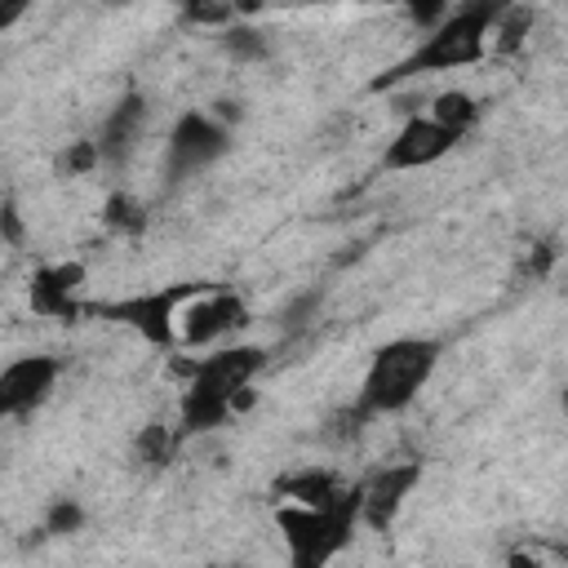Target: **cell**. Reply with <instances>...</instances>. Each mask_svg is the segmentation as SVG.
Masks as SVG:
<instances>
[{
    "label": "cell",
    "instance_id": "obj_20",
    "mask_svg": "<svg viewBox=\"0 0 568 568\" xmlns=\"http://www.w3.org/2000/svg\"><path fill=\"white\" fill-rule=\"evenodd\" d=\"M80 524H84V506H80V501H71V497H58V501L44 510V532H53V537L75 532Z\"/></svg>",
    "mask_w": 568,
    "mask_h": 568
},
{
    "label": "cell",
    "instance_id": "obj_13",
    "mask_svg": "<svg viewBox=\"0 0 568 568\" xmlns=\"http://www.w3.org/2000/svg\"><path fill=\"white\" fill-rule=\"evenodd\" d=\"M351 484H342L333 470H320V466H302V470H288L271 484V497L275 501H297V506H333L346 497Z\"/></svg>",
    "mask_w": 568,
    "mask_h": 568
},
{
    "label": "cell",
    "instance_id": "obj_11",
    "mask_svg": "<svg viewBox=\"0 0 568 568\" xmlns=\"http://www.w3.org/2000/svg\"><path fill=\"white\" fill-rule=\"evenodd\" d=\"M80 284H84V262H44V266H36L31 288H27L31 311L44 315V320H62V324L80 320L84 315V306L75 302Z\"/></svg>",
    "mask_w": 568,
    "mask_h": 568
},
{
    "label": "cell",
    "instance_id": "obj_26",
    "mask_svg": "<svg viewBox=\"0 0 568 568\" xmlns=\"http://www.w3.org/2000/svg\"><path fill=\"white\" fill-rule=\"evenodd\" d=\"M0 222H4V244H22V217H18V204L13 200H4Z\"/></svg>",
    "mask_w": 568,
    "mask_h": 568
},
{
    "label": "cell",
    "instance_id": "obj_12",
    "mask_svg": "<svg viewBox=\"0 0 568 568\" xmlns=\"http://www.w3.org/2000/svg\"><path fill=\"white\" fill-rule=\"evenodd\" d=\"M142 129H146V98H142V93H124V98L106 111V120H102V129H98L102 164H106V169H120V164L133 155V146L142 142Z\"/></svg>",
    "mask_w": 568,
    "mask_h": 568
},
{
    "label": "cell",
    "instance_id": "obj_10",
    "mask_svg": "<svg viewBox=\"0 0 568 568\" xmlns=\"http://www.w3.org/2000/svg\"><path fill=\"white\" fill-rule=\"evenodd\" d=\"M417 484H422V462H390L377 475H368L364 479L359 524H368L373 532H386L395 524V515L404 510V501L413 497Z\"/></svg>",
    "mask_w": 568,
    "mask_h": 568
},
{
    "label": "cell",
    "instance_id": "obj_22",
    "mask_svg": "<svg viewBox=\"0 0 568 568\" xmlns=\"http://www.w3.org/2000/svg\"><path fill=\"white\" fill-rule=\"evenodd\" d=\"M382 4H399L408 13V22L422 27V31H430L448 18V0H382Z\"/></svg>",
    "mask_w": 568,
    "mask_h": 568
},
{
    "label": "cell",
    "instance_id": "obj_17",
    "mask_svg": "<svg viewBox=\"0 0 568 568\" xmlns=\"http://www.w3.org/2000/svg\"><path fill=\"white\" fill-rule=\"evenodd\" d=\"M178 444H182V430H173L164 422H151V426H142V435L133 444V457L146 462V466H164L178 453Z\"/></svg>",
    "mask_w": 568,
    "mask_h": 568
},
{
    "label": "cell",
    "instance_id": "obj_9",
    "mask_svg": "<svg viewBox=\"0 0 568 568\" xmlns=\"http://www.w3.org/2000/svg\"><path fill=\"white\" fill-rule=\"evenodd\" d=\"M457 142H462V138L448 133L430 111H426V115H408V120L395 129V138L386 142L382 164H386V169H426V164H439Z\"/></svg>",
    "mask_w": 568,
    "mask_h": 568
},
{
    "label": "cell",
    "instance_id": "obj_6",
    "mask_svg": "<svg viewBox=\"0 0 568 568\" xmlns=\"http://www.w3.org/2000/svg\"><path fill=\"white\" fill-rule=\"evenodd\" d=\"M244 324H248V306L240 302V293L204 284L200 293L186 297V306L178 315V337H182L178 351H186V346H217L222 337H231Z\"/></svg>",
    "mask_w": 568,
    "mask_h": 568
},
{
    "label": "cell",
    "instance_id": "obj_28",
    "mask_svg": "<svg viewBox=\"0 0 568 568\" xmlns=\"http://www.w3.org/2000/svg\"><path fill=\"white\" fill-rule=\"evenodd\" d=\"M106 4H129V0H106Z\"/></svg>",
    "mask_w": 568,
    "mask_h": 568
},
{
    "label": "cell",
    "instance_id": "obj_1",
    "mask_svg": "<svg viewBox=\"0 0 568 568\" xmlns=\"http://www.w3.org/2000/svg\"><path fill=\"white\" fill-rule=\"evenodd\" d=\"M266 346H217L213 355L182 359L169 355V373L186 382L178 399V430L200 435L213 426H226L235 417V395L266 368Z\"/></svg>",
    "mask_w": 568,
    "mask_h": 568
},
{
    "label": "cell",
    "instance_id": "obj_18",
    "mask_svg": "<svg viewBox=\"0 0 568 568\" xmlns=\"http://www.w3.org/2000/svg\"><path fill=\"white\" fill-rule=\"evenodd\" d=\"M102 222H106L111 231H120V235H138V231L146 226V209H142L129 191H111L106 204H102Z\"/></svg>",
    "mask_w": 568,
    "mask_h": 568
},
{
    "label": "cell",
    "instance_id": "obj_23",
    "mask_svg": "<svg viewBox=\"0 0 568 568\" xmlns=\"http://www.w3.org/2000/svg\"><path fill=\"white\" fill-rule=\"evenodd\" d=\"M550 262H555V244H532V253L524 257V275H532V280H546V271H550Z\"/></svg>",
    "mask_w": 568,
    "mask_h": 568
},
{
    "label": "cell",
    "instance_id": "obj_21",
    "mask_svg": "<svg viewBox=\"0 0 568 568\" xmlns=\"http://www.w3.org/2000/svg\"><path fill=\"white\" fill-rule=\"evenodd\" d=\"M58 164H62V173H71V178H80V173H93V169L102 164L98 138H80V142H71V146H67V155H62Z\"/></svg>",
    "mask_w": 568,
    "mask_h": 568
},
{
    "label": "cell",
    "instance_id": "obj_19",
    "mask_svg": "<svg viewBox=\"0 0 568 568\" xmlns=\"http://www.w3.org/2000/svg\"><path fill=\"white\" fill-rule=\"evenodd\" d=\"M186 22L226 31L231 22H240V9H235V0H186Z\"/></svg>",
    "mask_w": 568,
    "mask_h": 568
},
{
    "label": "cell",
    "instance_id": "obj_15",
    "mask_svg": "<svg viewBox=\"0 0 568 568\" xmlns=\"http://www.w3.org/2000/svg\"><path fill=\"white\" fill-rule=\"evenodd\" d=\"M528 31H532V13L524 9V4H506L501 9V18H497V27H493V40H488V53L493 58H510V53H519L524 49V40H528Z\"/></svg>",
    "mask_w": 568,
    "mask_h": 568
},
{
    "label": "cell",
    "instance_id": "obj_8",
    "mask_svg": "<svg viewBox=\"0 0 568 568\" xmlns=\"http://www.w3.org/2000/svg\"><path fill=\"white\" fill-rule=\"evenodd\" d=\"M62 377V359L53 355H18L0 373V417H27L36 413Z\"/></svg>",
    "mask_w": 568,
    "mask_h": 568
},
{
    "label": "cell",
    "instance_id": "obj_3",
    "mask_svg": "<svg viewBox=\"0 0 568 568\" xmlns=\"http://www.w3.org/2000/svg\"><path fill=\"white\" fill-rule=\"evenodd\" d=\"M444 346L435 337H395L386 346H377L364 382H359V404L368 417L382 413H399L417 399V390L435 377Z\"/></svg>",
    "mask_w": 568,
    "mask_h": 568
},
{
    "label": "cell",
    "instance_id": "obj_25",
    "mask_svg": "<svg viewBox=\"0 0 568 568\" xmlns=\"http://www.w3.org/2000/svg\"><path fill=\"white\" fill-rule=\"evenodd\" d=\"M31 4H36V0H0V31H13Z\"/></svg>",
    "mask_w": 568,
    "mask_h": 568
},
{
    "label": "cell",
    "instance_id": "obj_4",
    "mask_svg": "<svg viewBox=\"0 0 568 568\" xmlns=\"http://www.w3.org/2000/svg\"><path fill=\"white\" fill-rule=\"evenodd\" d=\"M364 506V484H351L342 501L333 506H297V501H275V528L284 532L288 559L297 568H320L328 564L355 532Z\"/></svg>",
    "mask_w": 568,
    "mask_h": 568
},
{
    "label": "cell",
    "instance_id": "obj_24",
    "mask_svg": "<svg viewBox=\"0 0 568 568\" xmlns=\"http://www.w3.org/2000/svg\"><path fill=\"white\" fill-rule=\"evenodd\" d=\"M315 306H320V293H302L288 311H280V324H284V328H297V324H306V315H311Z\"/></svg>",
    "mask_w": 568,
    "mask_h": 568
},
{
    "label": "cell",
    "instance_id": "obj_7",
    "mask_svg": "<svg viewBox=\"0 0 568 568\" xmlns=\"http://www.w3.org/2000/svg\"><path fill=\"white\" fill-rule=\"evenodd\" d=\"M226 151H231V124L217 120L213 111H186L169 133V178L182 182L209 169L213 160H222Z\"/></svg>",
    "mask_w": 568,
    "mask_h": 568
},
{
    "label": "cell",
    "instance_id": "obj_5",
    "mask_svg": "<svg viewBox=\"0 0 568 568\" xmlns=\"http://www.w3.org/2000/svg\"><path fill=\"white\" fill-rule=\"evenodd\" d=\"M204 284L200 280H186V284H164V288H151V293H133V297H120V302H93L84 306L89 315H102L111 324H124L133 328L142 342H151L155 351H178L182 337H178V315L186 306L191 293H200Z\"/></svg>",
    "mask_w": 568,
    "mask_h": 568
},
{
    "label": "cell",
    "instance_id": "obj_16",
    "mask_svg": "<svg viewBox=\"0 0 568 568\" xmlns=\"http://www.w3.org/2000/svg\"><path fill=\"white\" fill-rule=\"evenodd\" d=\"M222 44H226V53L235 58V62H266L271 58V40H266V31L262 27H253V22H231L226 31H222Z\"/></svg>",
    "mask_w": 568,
    "mask_h": 568
},
{
    "label": "cell",
    "instance_id": "obj_14",
    "mask_svg": "<svg viewBox=\"0 0 568 568\" xmlns=\"http://www.w3.org/2000/svg\"><path fill=\"white\" fill-rule=\"evenodd\" d=\"M430 115H435L448 133L466 138V133L479 124V98H475V93H466V89H444V93L430 102Z\"/></svg>",
    "mask_w": 568,
    "mask_h": 568
},
{
    "label": "cell",
    "instance_id": "obj_27",
    "mask_svg": "<svg viewBox=\"0 0 568 568\" xmlns=\"http://www.w3.org/2000/svg\"><path fill=\"white\" fill-rule=\"evenodd\" d=\"M564 413H568V390H564Z\"/></svg>",
    "mask_w": 568,
    "mask_h": 568
},
{
    "label": "cell",
    "instance_id": "obj_2",
    "mask_svg": "<svg viewBox=\"0 0 568 568\" xmlns=\"http://www.w3.org/2000/svg\"><path fill=\"white\" fill-rule=\"evenodd\" d=\"M510 0H466L462 9H448V18L439 27H430L422 36V44L395 62L386 75L373 80V89H390L399 80H413V75H430V71H462V67H475L488 58V40H493V27L501 18Z\"/></svg>",
    "mask_w": 568,
    "mask_h": 568
}]
</instances>
